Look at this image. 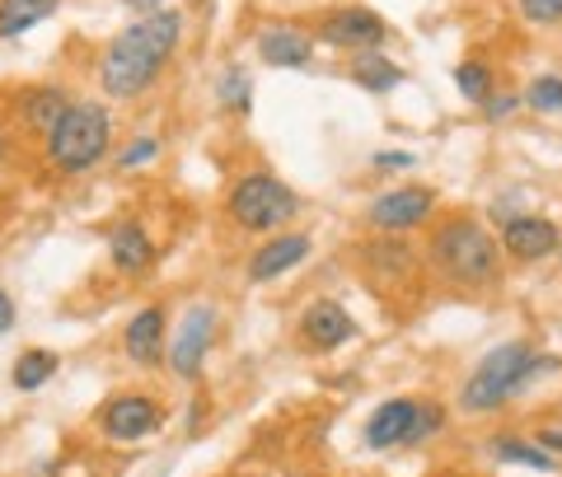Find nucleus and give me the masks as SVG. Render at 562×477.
Instances as JSON below:
<instances>
[{
	"mask_svg": "<svg viewBox=\"0 0 562 477\" xmlns=\"http://www.w3.org/2000/svg\"><path fill=\"white\" fill-rule=\"evenodd\" d=\"M183 38V10L160 5L132 20L122 33H113L99 57V84L109 99H140L155 80L165 76Z\"/></svg>",
	"mask_w": 562,
	"mask_h": 477,
	"instance_id": "obj_1",
	"label": "nucleus"
},
{
	"mask_svg": "<svg viewBox=\"0 0 562 477\" xmlns=\"http://www.w3.org/2000/svg\"><path fill=\"white\" fill-rule=\"evenodd\" d=\"M113 150V113L94 99H76L66 117L43 136V159L66 179H80Z\"/></svg>",
	"mask_w": 562,
	"mask_h": 477,
	"instance_id": "obj_2",
	"label": "nucleus"
},
{
	"mask_svg": "<svg viewBox=\"0 0 562 477\" xmlns=\"http://www.w3.org/2000/svg\"><path fill=\"white\" fill-rule=\"evenodd\" d=\"M431 262L454 286H487L497 281V239L473 216H450L431 235Z\"/></svg>",
	"mask_w": 562,
	"mask_h": 477,
	"instance_id": "obj_3",
	"label": "nucleus"
},
{
	"mask_svg": "<svg viewBox=\"0 0 562 477\" xmlns=\"http://www.w3.org/2000/svg\"><path fill=\"white\" fill-rule=\"evenodd\" d=\"M558 361H539L525 342H506L497 351H487V356L479 361V370L469 375V384L460 388V402H464V412H492V408H502L506 398L516 394V388L539 375V370H553Z\"/></svg>",
	"mask_w": 562,
	"mask_h": 477,
	"instance_id": "obj_4",
	"label": "nucleus"
},
{
	"mask_svg": "<svg viewBox=\"0 0 562 477\" xmlns=\"http://www.w3.org/2000/svg\"><path fill=\"white\" fill-rule=\"evenodd\" d=\"M225 211H231V220L239 229H281L301 202H295V192L272 179V173H244V179L231 188V197H225Z\"/></svg>",
	"mask_w": 562,
	"mask_h": 477,
	"instance_id": "obj_5",
	"label": "nucleus"
},
{
	"mask_svg": "<svg viewBox=\"0 0 562 477\" xmlns=\"http://www.w3.org/2000/svg\"><path fill=\"white\" fill-rule=\"evenodd\" d=\"M165 427V412H160V402L146 398V394H117L103 402V412H99V431L117 440V445H136V440H146Z\"/></svg>",
	"mask_w": 562,
	"mask_h": 477,
	"instance_id": "obj_6",
	"label": "nucleus"
},
{
	"mask_svg": "<svg viewBox=\"0 0 562 477\" xmlns=\"http://www.w3.org/2000/svg\"><path fill=\"white\" fill-rule=\"evenodd\" d=\"M211 338H216V309H211V305L188 309V314H183L179 338H173L169 351H165L173 375H179V379H198V375H202V365H206Z\"/></svg>",
	"mask_w": 562,
	"mask_h": 477,
	"instance_id": "obj_7",
	"label": "nucleus"
},
{
	"mask_svg": "<svg viewBox=\"0 0 562 477\" xmlns=\"http://www.w3.org/2000/svg\"><path fill=\"white\" fill-rule=\"evenodd\" d=\"M319 38L333 47H347V52H375V47H384V38H390V24L366 5H347V10H333L319 24Z\"/></svg>",
	"mask_w": 562,
	"mask_h": 477,
	"instance_id": "obj_8",
	"label": "nucleus"
},
{
	"mask_svg": "<svg viewBox=\"0 0 562 477\" xmlns=\"http://www.w3.org/2000/svg\"><path fill=\"white\" fill-rule=\"evenodd\" d=\"M103 243H109V262H113V272L122 276H146L155 268V239H150V229L140 225V220H117L109 235H103Z\"/></svg>",
	"mask_w": 562,
	"mask_h": 477,
	"instance_id": "obj_9",
	"label": "nucleus"
},
{
	"mask_svg": "<svg viewBox=\"0 0 562 477\" xmlns=\"http://www.w3.org/2000/svg\"><path fill=\"white\" fill-rule=\"evenodd\" d=\"M431 206H436L431 188H394V192H384V197L371 202V225L398 235V229H413V225L427 220Z\"/></svg>",
	"mask_w": 562,
	"mask_h": 477,
	"instance_id": "obj_10",
	"label": "nucleus"
},
{
	"mask_svg": "<svg viewBox=\"0 0 562 477\" xmlns=\"http://www.w3.org/2000/svg\"><path fill=\"white\" fill-rule=\"evenodd\" d=\"M70 90L66 84H29V90L14 99V113H20V127L29 132V136H47L57 122L66 117V109H70Z\"/></svg>",
	"mask_w": 562,
	"mask_h": 477,
	"instance_id": "obj_11",
	"label": "nucleus"
},
{
	"mask_svg": "<svg viewBox=\"0 0 562 477\" xmlns=\"http://www.w3.org/2000/svg\"><path fill=\"white\" fill-rule=\"evenodd\" d=\"M417 412H422V402H413V398H394V402H384V408H375V417L366 421V445L371 450L413 445Z\"/></svg>",
	"mask_w": 562,
	"mask_h": 477,
	"instance_id": "obj_12",
	"label": "nucleus"
},
{
	"mask_svg": "<svg viewBox=\"0 0 562 477\" xmlns=\"http://www.w3.org/2000/svg\"><path fill=\"white\" fill-rule=\"evenodd\" d=\"M165 305H146L140 314H132V323L122 328V347H127V361L136 365H160L165 361Z\"/></svg>",
	"mask_w": 562,
	"mask_h": 477,
	"instance_id": "obj_13",
	"label": "nucleus"
},
{
	"mask_svg": "<svg viewBox=\"0 0 562 477\" xmlns=\"http://www.w3.org/2000/svg\"><path fill=\"white\" fill-rule=\"evenodd\" d=\"M558 239H562L558 225L543 220V216H506L502 220V243L512 258H525V262L549 258L558 249Z\"/></svg>",
	"mask_w": 562,
	"mask_h": 477,
	"instance_id": "obj_14",
	"label": "nucleus"
},
{
	"mask_svg": "<svg viewBox=\"0 0 562 477\" xmlns=\"http://www.w3.org/2000/svg\"><path fill=\"white\" fill-rule=\"evenodd\" d=\"M310 258V239L305 235H281V239H268L262 249L249 258V281L254 286H268V281L286 276L291 268H301Z\"/></svg>",
	"mask_w": 562,
	"mask_h": 477,
	"instance_id": "obj_15",
	"label": "nucleus"
},
{
	"mask_svg": "<svg viewBox=\"0 0 562 477\" xmlns=\"http://www.w3.org/2000/svg\"><path fill=\"white\" fill-rule=\"evenodd\" d=\"M258 57L268 61V66H286V70L310 66L314 38H310L305 29H295V24H268V29L258 33Z\"/></svg>",
	"mask_w": 562,
	"mask_h": 477,
	"instance_id": "obj_16",
	"label": "nucleus"
},
{
	"mask_svg": "<svg viewBox=\"0 0 562 477\" xmlns=\"http://www.w3.org/2000/svg\"><path fill=\"white\" fill-rule=\"evenodd\" d=\"M301 332L310 347H342L347 338H357V323H351V314L342 305H333V299H319V305H310L305 318H301Z\"/></svg>",
	"mask_w": 562,
	"mask_h": 477,
	"instance_id": "obj_17",
	"label": "nucleus"
},
{
	"mask_svg": "<svg viewBox=\"0 0 562 477\" xmlns=\"http://www.w3.org/2000/svg\"><path fill=\"white\" fill-rule=\"evenodd\" d=\"M61 10V0H0V43H14L47 24Z\"/></svg>",
	"mask_w": 562,
	"mask_h": 477,
	"instance_id": "obj_18",
	"label": "nucleus"
},
{
	"mask_svg": "<svg viewBox=\"0 0 562 477\" xmlns=\"http://www.w3.org/2000/svg\"><path fill=\"white\" fill-rule=\"evenodd\" d=\"M61 370V356L57 351H47V347H29V351H20L14 356V365H10V379H14V388L20 394H38V388L57 375Z\"/></svg>",
	"mask_w": 562,
	"mask_h": 477,
	"instance_id": "obj_19",
	"label": "nucleus"
},
{
	"mask_svg": "<svg viewBox=\"0 0 562 477\" xmlns=\"http://www.w3.org/2000/svg\"><path fill=\"white\" fill-rule=\"evenodd\" d=\"M351 80L371 94H390L394 84H403V70L384 57V52H357V57H351Z\"/></svg>",
	"mask_w": 562,
	"mask_h": 477,
	"instance_id": "obj_20",
	"label": "nucleus"
},
{
	"mask_svg": "<svg viewBox=\"0 0 562 477\" xmlns=\"http://www.w3.org/2000/svg\"><path fill=\"white\" fill-rule=\"evenodd\" d=\"M371 268H375V276H408L413 272L408 239H375L371 243Z\"/></svg>",
	"mask_w": 562,
	"mask_h": 477,
	"instance_id": "obj_21",
	"label": "nucleus"
},
{
	"mask_svg": "<svg viewBox=\"0 0 562 477\" xmlns=\"http://www.w3.org/2000/svg\"><path fill=\"white\" fill-rule=\"evenodd\" d=\"M249 90H254V76L244 70L239 61H231L221 70V80H216V99H221V109H231V113H244L249 109Z\"/></svg>",
	"mask_w": 562,
	"mask_h": 477,
	"instance_id": "obj_22",
	"label": "nucleus"
},
{
	"mask_svg": "<svg viewBox=\"0 0 562 477\" xmlns=\"http://www.w3.org/2000/svg\"><path fill=\"white\" fill-rule=\"evenodd\" d=\"M492 454L506 458V464H525V468H543V473H553V468H558L553 458H549V450L520 445V440H492Z\"/></svg>",
	"mask_w": 562,
	"mask_h": 477,
	"instance_id": "obj_23",
	"label": "nucleus"
},
{
	"mask_svg": "<svg viewBox=\"0 0 562 477\" xmlns=\"http://www.w3.org/2000/svg\"><path fill=\"white\" fill-rule=\"evenodd\" d=\"M454 84H460V94L469 103H487L492 99V70L483 61H464L460 70H454Z\"/></svg>",
	"mask_w": 562,
	"mask_h": 477,
	"instance_id": "obj_24",
	"label": "nucleus"
},
{
	"mask_svg": "<svg viewBox=\"0 0 562 477\" xmlns=\"http://www.w3.org/2000/svg\"><path fill=\"white\" fill-rule=\"evenodd\" d=\"M525 103L539 113H562V80L558 76H539L530 84V94H525Z\"/></svg>",
	"mask_w": 562,
	"mask_h": 477,
	"instance_id": "obj_25",
	"label": "nucleus"
},
{
	"mask_svg": "<svg viewBox=\"0 0 562 477\" xmlns=\"http://www.w3.org/2000/svg\"><path fill=\"white\" fill-rule=\"evenodd\" d=\"M155 155H160V140H155V136H136L132 146H122V150H117V169H127V173H132V169H140V164H150Z\"/></svg>",
	"mask_w": 562,
	"mask_h": 477,
	"instance_id": "obj_26",
	"label": "nucleus"
},
{
	"mask_svg": "<svg viewBox=\"0 0 562 477\" xmlns=\"http://www.w3.org/2000/svg\"><path fill=\"white\" fill-rule=\"evenodd\" d=\"M520 14L530 24H558L562 20V0H520Z\"/></svg>",
	"mask_w": 562,
	"mask_h": 477,
	"instance_id": "obj_27",
	"label": "nucleus"
},
{
	"mask_svg": "<svg viewBox=\"0 0 562 477\" xmlns=\"http://www.w3.org/2000/svg\"><path fill=\"white\" fill-rule=\"evenodd\" d=\"M14 318H20V309H14V295L0 286V338H5V332H14Z\"/></svg>",
	"mask_w": 562,
	"mask_h": 477,
	"instance_id": "obj_28",
	"label": "nucleus"
},
{
	"mask_svg": "<svg viewBox=\"0 0 562 477\" xmlns=\"http://www.w3.org/2000/svg\"><path fill=\"white\" fill-rule=\"evenodd\" d=\"M408 164H413L408 150H384V155H375V169H408Z\"/></svg>",
	"mask_w": 562,
	"mask_h": 477,
	"instance_id": "obj_29",
	"label": "nucleus"
},
{
	"mask_svg": "<svg viewBox=\"0 0 562 477\" xmlns=\"http://www.w3.org/2000/svg\"><path fill=\"white\" fill-rule=\"evenodd\" d=\"M512 109H516V99H512V94H506V99H502V94H497V99H487V113H492V117H506Z\"/></svg>",
	"mask_w": 562,
	"mask_h": 477,
	"instance_id": "obj_30",
	"label": "nucleus"
},
{
	"mask_svg": "<svg viewBox=\"0 0 562 477\" xmlns=\"http://www.w3.org/2000/svg\"><path fill=\"white\" fill-rule=\"evenodd\" d=\"M127 10H136V14H150V10H160V0H122Z\"/></svg>",
	"mask_w": 562,
	"mask_h": 477,
	"instance_id": "obj_31",
	"label": "nucleus"
},
{
	"mask_svg": "<svg viewBox=\"0 0 562 477\" xmlns=\"http://www.w3.org/2000/svg\"><path fill=\"white\" fill-rule=\"evenodd\" d=\"M10 164V132H5V122H0V169Z\"/></svg>",
	"mask_w": 562,
	"mask_h": 477,
	"instance_id": "obj_32",
	"label": "nucleus"
},
{
	"mask_svg": "<svg viewBox=\"0 0 562 477\" xmlns=\"http://www.w3.org/2000/svg\"><path fill=\"white\" fill-rule=\"evenodd\" d=\"M539 445H549V450H562V435H558V431H543V435H539Z\"/></svg>",
	"mask_w": 562,
	"mask_h": 477,
	"instance_id": "obj_33",
	"label": "nucleus"
}]
</instances>
